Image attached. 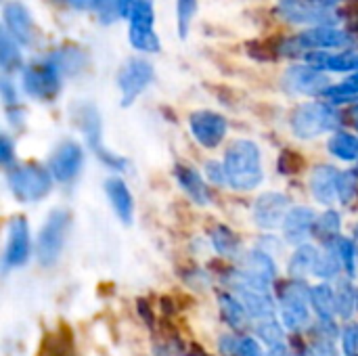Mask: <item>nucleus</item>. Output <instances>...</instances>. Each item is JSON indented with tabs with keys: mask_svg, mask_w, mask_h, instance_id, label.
Here are the masks:
<instances>
[{
	"mask_svg": "<svg viewBox=\"0 0 358 356\" xmlns=\"http://www.w3.org/2000/svg\"><path fill=\"white\" fill-rule=\"evenodd\" d=\"M224 170L229 187L235 191H254L264 180L260 147L254 141L239 138L224 153Z\"/></svg>",
	"mask_w": 358,
	"mask_h": 356,
	"instance_id": "obj_1",
	"label": "nucleus"
},
{
	"mask_svg": "<svg viewBox=\"0 0 358 356\" xmlns=\"http://www.w3.org/2000/svg\"><path fill=\"white\" fill-rule=\"evenodd\" d=\"M6 183L21 204L44 199L52 189V174L40 164H19L6 172Z\"/></svg>",
	"mask_w": 358,
	"mask_h": 356,
	"instance_id": "obj_2",
	"label": "nucleus"
},
{
	"mask_svg": "<svg viewBox=\"0 0 358 356\" xmlns=\"http://www.w3.org/2000/svg\"><path fill=\"white\" fill-rule=\"evenodd\" d=\"M69 225H71V214L67 210L57 208L48 214L36 241V258L42 266H52L61 258L67 241Z\"/></svg>",
	"mask_w": 358,
	"mask_h": 356,
	"instance_id": "obj_3",
	"label": "nucleus"
},
{
	"mask_svg": "<svg viewBox=\"0 0 358 356\" xmlns=\"http://www.w3.org/2000/svg\"><path fill=\"white\" fill-rule=\"evenodd\" d=\"M340 124V113L327 103H306L300 105L289 120V126L298 138H317Z\"/></svg>",
	"mask_w": 358,
	"mask_h": 356,
	"instance_id": "obj_4",
	"label": "nucleus"
},
{
	"mask_svg": "<svg viewBox=\"0 0 358 356\" xmlns=\"http://www.w3.org/2000/svg\"><path fill=\"white\" fill-rule=\"evenodd\" d=\"M279 313L285 329H302L310 321V290L302 281L285 283L279 290Z\"/></svg>",
	"mask_w": 358,
	"mask_h": 356,
	"instance_id": "obj_5",
	"label": "nucleus"
},
{
	"mask_svg": "<svg viewBox=\"0 0 358 356\" xmlns=\"http://www.w3.org/2000/svg\"><path fill=\"white\" fill-rule=\"evenodd\" d=\"M73 118L86 138V143L90 145V149L96 153V157L109 166L111 170L115 172H126L128 170V159L117 155V153H111L109 149L103 147V141H101V118H99V111L92 107V105H80L76 111H73Z\"/></svg>",
	"mask_w": 358,
	"mask_h": 356,
	"instance_id": "obj_6",
	"label": "nucleus"
},
{
	"mask_svg": "<svg viewBox=\"0 0 358 356\" xmlns=\"http://www.w3.org/2000/svg\"><path fill=\"white\" fill-rule=\"evenodd\" d=\"M23 88L38 101H52L61 90V67L48 61H34L23 71Z\"/></svg>",
	"mask_w": 358,
	"mask_h": 356,
	"instance_id": "obj_7",
	"label": "nucleus"
},
{
	"mask_svg": "<svg viewBox=\"0 0 358 356\" xmlns=\"http://www.w3.org/2000/svg\"><path fill=\"white\" fill-rule=\"evenodd\" d=\"M153 65L145 59H130L117 71V86L122 92V105H132L141 92L153 82Z\"/></svg>",
	"mask_w": 358,
	"mask_h": 356,
	"instance_id": "obj_8",
	"label": "nucleus"
},
{
	"mask_svg": "<svg viewBox=\"0 0 358 356\" xmlns=\"http://www.w3.org/2000/svg\"><path fill=\"white\" fill-rule=\"evenodd\" d=\"M279 15L289 23L313 25V27L334 25L338 21V17L327 6H323L315 0H281Z\"/></svg>",
	"mask_w": 358,
	"mask_h": 356,
	"instance_id": "obj_9",
	"label": "nucleus"
},
{
	"mask_svg": "<svg viewBox=\"0 0 358 356\" xmlns=\"http://www.w3.org/2000/svg\"><path fill=\"white\" fill-rule=\"evenodd\" d=\"M82 166H84V151L80 143L71 138L61 141L48 157V170L52 178H57L59 183L76 180L82 172Z\"/></svg>",
	"mask_w": 358,
	"mask_h": 356,
	"instance_id": "obj_10",
	"label": "nucleus"
},
{
	"mask_svg": "<svg viewBox=\"0 0 358 356\" xmlns=\"http://www.w3.org/2000/svg\"><path fill=\"white\" fill-rule=\"evenodd\" d=\"M289 197L285 193L279 191H268L262 193L252 208L254 214V222L264 229V231H275V229H283V222L289 214Z\"/></svg>",
	"mask_w": 358,
	"mask_h": 356,
	"instance_id": "obj_11",
	"label": "nucleus"
},
{
	"mask_svg": "<svg viewBox=\"0 0 358 356\" xmlns=\"http://www.w3.org/2000/svg\"><path fill=\"white\" fill-rule=\"evenodd\" d=\"M189 126H191V132H193L195 141L199 145H203L206 149H216L224 141L227 130H229V124H227L224 115H220L216 111H210V109H201V111L191 113Z\"/></svg>",
	"mask_w": 358,
	"mask_h": 356,
	"instance_id": "obj_12",
	"label": "nucleus"
},
{
	"mask_svg": "<svg viewBox=\"0 0 358 356\" xmlns=\"http://www.w3.org/2000/svg\"><path fill=\"white\" fill-rule=\"evenodd\" d=\"M31 254V235H29V225L23 216H15L10 227H8V237H6V248H4V271L19 269L29 260Z\"/></svg>",
	"mask_w": 358,
	"mask_h": 356,
	"instance_id": "obj_13",
	"label": "nucleus"
},
{
	"mask_svg": "<svg viewBox=\"0 0 358 356\" xmlns=\"http://www.w3.org/2000/svg\"><path fill=\"white\" fill-rule=\"evenodd\" d=\"M283 88L292 94H325L329 80L310 65H294L283 73Z\"/></svg>",
	"mask_w": 358,
	"mask_h": 356,
	"instance_id": "obj_14",
	"label": "nucleus"
},
{
	"mask_svg": "<svg viewBox=\"0 0 358 356\" xmlns=\"http://www.w3.org/2000/svg\"><path fill=\"white\" fill-rule=\"evenodd\" d=\"M296 48H313V50H323V48H344L352 44V36L336 25H323V27H310L302 31L296 40Z\"/></svg>",
	"mask_w": 358,
	"mask_h": 356,
	"instance_id": "obj_15",
	"label": "nucleus"
},
{
	"mask_svg": "<svg viewBox=\"0 0 358 356\" xmlns=\"http://www.w3.org/2000/svg\"><path fill=\"white\" fill-rule=\"evenodd\" d=\"M317 220H319V216L313 208H308V206L292 208L285 222H283V239L287 243H294L296 248L304 245L306 239L315 235Z\"/></svg>",
	"mask_w": 358,
	"mask_h": 356,
	"instance_id": "obj_16",
	"label": "nucleus"
},
{
	"mask_svg": "<svg viewBox=\"0 0 358 356\" xmlns=\"http://www.w3.org/2000/svg\"><path fill=\"white\" fill-rule=\"evenodd\" d=\"M338 180H340V170L334 166H317L310 172L308 178V187L313 197L323 204V206H331L338 197Z\"/></svg>",
	"mask_w": 358,
	"mask_h": 356,
	"instance_id": "obj_17",
	"label": "nucleus"
},
{
	"mask_svg": "<svg viewBox=\"0 0 358 356\" xmlns=\"http://www.w3.org/2000/svg\"><path fill=\"white\" fill-rule=\"evenodd\" d=\"M241 273L245 277H250L252 281L260 283V285H271L277 279V264L273 260V256L268 252L262 250H252L243 256L241 260Z\"/></svg>",
	"mask_w": 358,
	"mask_h": 356,
	"instance_id": "obj_18",
	"label": "nucleus"
},
{
	"mask_svg": "<svg viewBox=\"0 0 358 356\" xmlns=\"http://www.w3.org/2000/svg\"><path fill=\"white\" fill-rule=\"evenodd\" d=\"M105 193H107V199H109L115 216L124 225H130L134 218V197H132L130 189L126 187V183L117 176H111L105 180Z\"/></svg>",
	"mask_w": 358,
	"mask_h": 356,
	"instance_id": "obj_19",
	"label": "nucleus"
},
{
	"mask_svg": "<svg viewBox=\"0 0 358 356\" xmlns=\"http://www.w3.org/2000/svg\"><path fill=\"white\" fill-rule=\"evenodd\" d=\"M4 23L10 31V36L23 44H29L31 38H34V21H31V15L29 10L13 0V2H6L4 4Z\"/></svg>",
	"mask_w": 358,
	"mask_h": 356,
	"instance_id": "obj_20",
	"label": "nucleus"
},
{
	"mask_svg": "<svg viewBox=\"0 0 358 356\" xmlns=\"http://www.w3.org/2000/svg\"><path fill=\"white\" fill-rule=\"evenodd\" d=\"M174 176L180 185V189L197 204V206H208L212 201V195H210V189L206 187L201 174L191 168V166H185V164H176L174 166Z\"/></svg>",
	"mask_w": 358,
	"mask_h": 356,
	"instance_id": "obj_21",
	"label": "nucleus"
},
{
	"mask_svg": "<svg viewBox=\"0 0 358 356\" xmlns=\"http://www.w3.org/2000/svg\"><path fill=\"white\" fill-rule=\"evenodd\" d=\"M239 292V300L241 304L245 306L248 315L254 317V319H273L275 317V302L273 298L268 296V292H262V290H254V287H237Z\"/></svg>",
	"mask_w": 358,
	"mask_h": 356,
	"instance_id": "obj_22",
	"label": "nucleus"
},
{
	"mask_svg": "<svg viewBox=\"0 0 358 356\" xmlns=\"http://www.w3.org/2000/svg\"><path fill=\"white\" fill-rule=\"evenodd\" d=\"M319 256L321 252L310 245V243H304V245H298L296 252L292 254V260H289V277L294 281H304L306 277L315 275L317 271V264H319Z\"/></svg>",
	"mask_w": 358,
	"mask_h": 356,
	"instance_id": "obj_23",
	"label": "nucleus"
},
{
	"mask_svg": "<svg viewBox=\"0 0 358 356\" xmlns=\"http://www.w3.org/2000/svg\"><path fill=\"white\" fill-rule=\"evenodd\" d=\"M310 306L319 315L321 321H334L336 319V292L329 283H319L310 287Z\"/></svg>",
	"mask_w": 358,
	"mask_h": 356,
	"instance_id": "obj_24",
	"label": "nucleus"
},
{
	"mask_svg": "<svg viewBox=\"0 0 358 356\" xmlns=\"http://www.w3.org/2000/svg\"><path fill=\"white\" fill-rule=\"evenodd\" d=\"M210 241H212V248L220 254V256H227V258H237L241 254V241L239 237L224 225H216L212 227L210 231Z\"/></svg>",
	"mask_w": 358,
	"mask_h": 356,
	"instance_id": "obj_25",
	"label": "nucleus"
},
{
	"mask_svg": "<svg viewBox=\"0 0 358 356\" xmlns=\"http://www.w3.org/2000/svg\"><path fill=\"white\" fill-rule=\"evenodd\" d=\"M218 308H220L222 319H224L233 329L245 327L250 315H248V311H245V306L241 304L239 298H235L233 294L222 292V294H218Z\"/></svg>",
	"mask_w": 358,
	"mask_h": 356,
	"instance_id": "obj_26",
	"label": "nucleus"
},
{
	"mask_svg": "<svg viewBox=\"0 0 358 356\" xmlns=\"http://www.w3.org/2000/svg\"><path fill=\"white\" fill-rule=\"evenodd\" d=\"M336 292V313L340 319L350 321L358 304V294L350 279H340L334 287Z\"/></svg>",
	"mask_w": 358,
	"mask_h": 356,
	"instance_id": "obj_27",
	"label": "nucleus"
},
{
	"mask_svg": "<svg viewBox=\"0 0 358 356\" xmlns=\"http://www.w3.org/2000/svg\"><path fill=\"white\" fill-rule=\"evenodd\" d=\"M327 149L334 157L342 162H358V136L350 132H334Z\"/></svg>",
	"mask_w": 358,
	"mask_h": 356,
	"instance_id": "obj_28",
	"label": "nucleus"
},
{
	"mask_svg": "<svg viewBox=\"0 0 358 356\" xmlns=\"http://www.w3.org/2000/svg\"><path fill=\"white\" fill-rule=\"evenodd\" d=\"M342 269H344V264H342V258L338 254L336 239L334 241H327L325 252H321V256H319V264H317L315 275L321 277V279H325V281H329V279H336Z\"/></svg>",
	"mask_w": 358,
	"mask_h": 356,
	"instance_id": "obj_29",
	"label": "nucleus"
},
{
	"mask_svg": "<svg viewBox=\"0 0 358 356\" xmlns=\"http://www.w3.org/2000/svg\"><path fill=\"white\" fill-rule=\"evenodd\" d=\"M128 17H130V31H138V34L153 31L155 15H153L151 0H136L128 13Z\"/></svg>",
	"mask_w": 358,
	"mask_h": 356,
	"instance_id": "obj_30",
	"label": "nucleus"
},
{
	"mask_svg": "<svg viewBox=\"0 0 358 356\" xmlns=\"http://www.w3.org/2000/svg\"><path fill=\"white\" fill-rule=\"evenodd\" d=\"M340 229H342V218L336 210H327L319 216L317 220V229H315V235H321L327 241H334L340 237Z\"/></svg>",
	"mask_w": 358,
	"mask_h": 356,
	"instance_id": "obj_31",
	"label": "nucleus"
},
{
	"mask_svg": "<svg viewBox=\"0 0 358 356\" xmlns=\"http://www.w3.org/2000/svg\"><path fill=\"white\" fill-rule=\"evenodd\" d=\"M256 336H258L264 344H268L271 348H275V346H283V340H285L283 323L275 321V317H273V319H264V321H260V323H258V327H256Z\"/></svg>",
	"mask_w": 358,
	"mask_h": 356,
	"instance_id": "obj_32",
	"label": "nucleus"
},
{
	"mask_svg": "<svg viewBox=\"0 0 358 356\" xmlns=\"http://www.w3.org/2000/svg\"><path fill=\"white\" fill-rule=\"evenodd\" d=\"M17 40H13L8 36V31H2V44H0V63L4 67V71H13L17 67H21V52L15 44Z\"/></svg>",
	"mask_w": 358,
	"mask_h": 356,
	"instance_id": "obj_33",
	"label": "nucleus"
},
{
	"mask_svg": "<svg viewBox=\"0 0 358 356\" xmlns=\"http://www.w3.org/2000/svg\"><path fill=\"white\" fill-rule=\"evenodd\" d=\"M197 13V0H176V21H178V36L185 40L189 36L191 21Z\"/></svg>",
	"mask_w": 358,
	"mask_h": 356,
	"instance_id": "obj_34",
	"label": "nucleus"
},
{
	"mask_svg": "<svg viewBox=\"0 0 358 356\" xmlns=\"http://www.w3.org/2000/svg\"><path fill=\"white\" fill-rule=\"evenodd\" d=\"M336 248H338V254L342 258L344 271L348 275H355V266H357V248H355V241L348 239V237H338L336 239Z\"/></svg>",
	"mask_w": 358,
	"mask_h": 356,
	"instance_id": "obj_35",
	"label": "nucleus"
},
{
	"mask_svg": "<svg viewBox=\"0 0 358 356\" xmlns=\"http://www.w3.org/2000/svg\"><path fill=\"white\" fill-rule=\"evenodd\" d=\"M357 197V174L355 172H340L338 180V199L344 206H350Z\"/></svg>",
	"mask_w": 358,
	"mask_h": 356,
	"instance_id": "obj_36",
	"label": "nucleus"
},
{
	"mask_svg": "<svg viewBox=\"0 0 358 356\" xmlns=\"http://www.w3.org/2000/svg\"><path fill=\"white\" fill-rule=\"evenodd\" d=\"M130 44L143 52H157L159 50V38L155 31H145V34L130 31Z\"/></svg>",
	"mask_w": 358,
	"mask_h": 356,
	"instance_id": "obj_37",
	"label": "nucleus"
},
{
	"mask_svg": "<svg viewBox=\"0 0 358 356\" xmlns=\"http://www.w3.org/2000/svg\"><path fill=\"white\" fill-rule=\"evenodd\" d=\"M310 356H340L338 348L334 344V338L321 334L310 342Z\"/></svg>",
	"mask_w": 358,
	"mask_h": 356,
	"instance_id": "obj_38",
	"label": "nucleus"
},
{
	"mask_svg": "<svg viewBox=\"0 0 358 356\" xmlns=\"http://www.w3.org/2000/svg\"><path fill=\"white\" fill-rule=\"evenodd\" d=\"M203 172H206V176H208V180H210L212 185H229V180H227V170H224V164H222V162H218V159L206 162Z\"/></svg>",
	"mask_w": 358,
	"mask_h": 356,
	"instance_id": "obj_39",
	"label": "nucleus"
},
{
	"mask_svg": "<svg viewBox=\"0 0 358 356\" xmlns=\"http://www.w3.org/2000/svg\"><path fill=\"white\" fill-rule=\"evenodd\" d=\"M342 344L346 356H358V325H346L342 332Z\"/></svg>",
	"mask_w": 358,
	"mask_h": 356,
	"instance_id": "obj_40",
	"label": "nucleus"
},
{
	"mask_svg": "<svg viewBox=\"0 0 358 356\" xmlns=\"http://www.w3.org/2000/svg\"><path fill=\"white\" fill-rule=\"evenodd\" d=\"M237 356H266L262 353L258 340L254 338H239V346H237Z\"/></svg>",
	"mask_w": 358,
	"mask_h": 356,
	"instance_id": "obj_41",
	"label": "nucleus"
},
{
	"mask_svg": "<svg viewBox=\"0 0 358 356\" xmlns=\"http://www.w3.org/2000/svg\"><path fill=\"white\" fill-rule=\"evenodd\" d=\"M302 159L294 153V151H283V155H281V162H279V168H281V172L285 174H292V172H298L300 168H302Z\"/></svg>",
	"mask_w": 358,
	"mask_h": 356,
	"instance_id": "obj_42",
	"label": "nucleus"
},
{
	"mask_svg": "<svg viewBox=\"0 0 358 356\" xmlns=\"http://www.w3.org/2000/svg\"><path fill=\"white\" fill-rule=\"evenodd\" d=\"M237 346H239V340H235V338H231V336H224V338L220 340V350H222V355L237 356Z\"/></svg>",
	"mask_w": 358,
	"mask_h": 356,
	"instance_id": "obj_43",
	"label": "nucleus"
},
{
	"mask_svg": "<svg viewBox=\"0 0 358 356\" xmlns=\"http://www.w3.org/2000/svg\"><path fill=\"white\" fill-rule=\"evenodd\" d=\"M0 157H2V164L4 166H8L10 162H13V143H10V138L4 134L2 136V149H0Z\"/></svg>",
	"mask_w": 358,
	"mask_h": 356,
	"instance_id": "obj_44",
	"label": "nucleus"
},
{
	"mask_svg": "<svg viewBox=\"0 0 358 356\" xmlns=\"http://www.w3.org/2000/svg\"><path fill=\"white\" fill-rule=\"evenodd\" d=\"M2 94H4V103H6V105L17 103V92L13 90V84H10L8 80L2 82Z\"/></svg>",
	"mask_w": 358,
	"mask_h": 356,
	"instance_id": "obj_45",
	"label": "nucleus"
},
{
	"mask_svg": "<svg viewBox=\"0 0 358 356\" xmlns=\"http://www.w3.org/2000/svg\"><path fill=\"white\" fill-rule=\"evenodd\" d=\"M105 0H69L76 8H99Z\"/></svg>",
	"mask_w": 358,
	"mask_h": 356,
	"instance_id": "obj_46",
	"label": "nucleus"
},
{
	"mask_svg": "<svg viewBox=\"0 0 358 356\" xmlns=\"http://www.w3.org/2000/svg\"><path fill=\"white\" fill-rule=\"evenodd\" d=\"M266 356H292V355H289L287 346L283 344V346H275V348H271V350H268V355H266Z\"/></svg>",
	"mask_w": 358,
	"mask_h": 356,
	"instance_id": "obj_47",
	"label": "nucleus"
},
{
	"mask_svg": "<svg viewBox=\"0 0 358 356\" xmlns=\"http://www.w3.org/2000/svg\"><path fill=\"white\" fill-rule=\"evenodd\" d=\"M315 2H319V4H323V6H334V4H338L340 0H315Z\"/></svg>",
	"mask_w": 358,
	"mask_h": 356,
	"instance_id": "obj_48",
	"label": "nucleus"
},
{
	"mask_svg": "<svg viewBox=\"0 0 358 356\" xmlns=\"http://www.w3.org/2000/svg\"><path fill=\"white\" fill-rule=\"evenodd\" d=\"M352 241H355V248H357V260H358V225L355 227V237H352Z\"/></svg>",
	"mask_w": 358,
	"mask_h": 356,
	"instance_id": "obj_49",
	"label": "nucleus"
},
{
	"mask_svg": "<svg viewBox=\"0 0 358 356\" xmlns=\"http://www.w3.org/2000/svg\"><path fill=\"white\" fill-rule=\"evenodd\" d=\"M355 71H357V73H358V55H357V57H355Z\"/></svg>",
	"mask_w": 358,
	"mask_h": 356,
	"instance_id": "obj_50",
	"label": "nucleus"
},
{
	"mask_svg": "<svg viewBox=\"0 0 358 356\" xmlns=\"http://www.w3.org/2000/svg\"><path fill=\"white\" fill-rule=\"evenodd\" d=\"M355 124H357V130H358V118H357V122H355Z\"/></svg>",
	"mask_w": 358,
	"mask_h": 356,
	"instance_id": "obj_51",
	"label": "nucleus"
},
{
	"mask_svg": "<svg viewBox=\"0 0 358 356\" xmlns=\"http://www.w3.org/2000/svg\"><path fill=\"white\" fill-rule=\"evenodd\" d=\"M355 174H358V168H357V172H355Z\"/></svg>",
	"mask_w": 358,
	"mask_h": 356,
	"instance_id": "obj_52",
	"label": "nucleus"
}]
</instances>
